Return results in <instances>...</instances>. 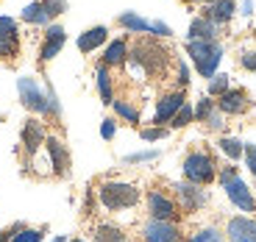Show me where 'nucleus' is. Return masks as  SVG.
<instances>
[{"label": "nucleus", "mask_w": 256, "mask_h": 242, "mask_svg": "<svg viewBox=\"0 0 256 242\" xmlns=\"http://www.w3.org/2000/svg\"><path fill=\"white\" fill-rule=\"evenodd\" d=\"M220 184H223L228 200L237 206V209H242V212H256V198H254V192H250L248 184H245V181L237 176V170H234V167H226V170L220 172Z\"/></svg>", "instance_id": "20e7f679"}, {"label": "nucleus", "mask_w": 256, "mask_h": 242, "mask_svg": "<svg viewBox=\"0 0 256 242\" xmlns=\"http://www.w3.org/2000/svg\"><path fill=\"white\" fill-rule=\"evenodd\" d=\"M114 131H117L114 120H103V126H100V136H103V140H112V136H114Z\"/></svg>", "instance_id": "ea45409f"}, {"label": "nucleus", "mask_w": 256, "mask_h": 242, "mask_svg": "<svg viewBox=\"0 0 256 242\" xmlns=\"http://www.w3.org/2000/svg\"><path fill=\"white\" fill-rule=\"evenodd\" d=\"M240 64H242L245 70L256 72V48H254V50H242V56H240Z\"/></svg>", "instance_id": "c9c22d12"}, {"label": "nucleus", "mask_w": 256, "mask_h": 242, "mask_svg": "<svg viewBox=\"0 0 256 242\" xmlns=\"http://www.w3.org/2000/svg\"><path fill=\"white\" fill-rule=\"evenodd\" d=\"M186 53L192 56L195 67L204 78H212L218 72V64L223 58V45H220L218 39H190V45H186Z\"/></svg>", "instance_id": "f03ea898"}, {"label": "nucleus", "mask_w": 256, "mask_h": 242, "mask_svg": "<svg viewBox=\"0 0 256 242\" xmlns=\"http://www.w3.org/2000/svg\"><path fill=\"white\" fill-rule=\"evenodd\" d=\"M42 142H45V128L39 126L36 120H28L26 126H22V145H26V150L34 156Z\"/></svg>", "instance_id": "f3484780"}, {"label": "nucleus", "mask_w": 256, "mask_h": 242, "mask_svg": "<svg viewBox=\"0 0 256 242\" xmlns=\"http://www.w3.org/2000/svg\"><path fill=\"white\" fill-rule=\"evenodd\" d=\"M98 195H100L103 209H109V212L131 209V206H136V200H140V190H136L134 184H122V181H106Z\"/></svg>", "instance_id": "7ed1b4c3"}, {"label": "nucleus", "mask_w": 256, "mask_h": 242, "mask_svg": "<svg viewBox=\"0 0 256 242\" xmlns=\"http://www.w3.org/2000/svg\"><path fill=\"white\" fill-rule=\"evenodd\" d=\"M228 76L226 72H214L212 76V81H209V95H223L226 90H228Z\"/></svg>", "instance_id": "bb28decb"}, {"label": "nucleus", "mask_w": 256, "mask_h": 242, "mask_svg": "<svg viewBox=\"0 0 256 242\" xmlns=\"http://www.w3.org/2000/svg\"><path fill=\"white\" fill-rule=\"evenodd\" d=\"M226 234H228V242H256V220H250V217H231Z\"/></svg>", "instance_id": "6e6552de"}, {"label": "nucleus", "mask_w": 256, "mask_h": 242, "mask_svg": "<svg viewBox=\"0 0 256 242\" xmlns=\"http://www.w3.org/2000/svg\"><path fill=\"white\" fill-rule=\"evenodd\" d=\"M48 112H50V114H62V106H58V98H56V90H53V86H48Z\"/></svg>", "instance_id": "4c0bfd02"}, {"label": "nucleus", "mask_w": 256, "mask_h": 242, "mask_svg": "<svg viewBox=\"0 0 256 242\" xmlns=\"http://www.w3.org/2000/svg\"><path fill=\"white\" fill-rule=\"evenodd\" d=\"M176 192H178L181 206H184L186 212H195V209H200V206L206 204V192L198 190V184H192V181H186V184H176Z\"/></svg>", "instance_id": "ddd939ff"}, {"label": "nucleus", "mask_w": 256, "mask_h": 242, "mask_svg": "<svg viewBox=\"0 0 256 242\" xmlns=\"http://www.w3.org/2000/svg\"><path fill=\"white\" fill-rule=\"evenodd\" d=\"M95 78H98V92H100V100H103V103H114V98H112L109 67H106V64H100V67L95 70Z\"/></svg>", "instance_id": "5701e85b"}, {"label": "nucleus", "mask_w": 256, "mask_h": 242, "mask_svg": "<svg viewBox=\"0 0 256 242\" xmlns=\"http://www.w3.org/2000/svg\"><path fill=\"white\" fill-rule=\"evenodd\" d=\"M190 242H223V236H220L218 228H204V231H198V234L192 236Z\"/></svg>", "instance_id": "c756f323"}, {"label": "nucleus", "mask_w": 256, "mask_h": 242, "mask_svg": "<svg viewBox=\"0 0 256 242\" xmlns=\"http://www.w3.org/2000/svg\"><path fill=\"white\" fill-rule=\"evenodd\" d=\"M159 156V150H142V153H131V156H126L128 164H136V162H150Z\"/></svg>", "instance_id": "72a5a7b5"}, {"label": "nucleus", "mask_w": 256, "mask_h": 242, "mask_svg": "<svg viewBox=\"0 0 256 242\" xmlns=\"http://www.w3.org/2000/svg\"><path fill=\"white\" fill-rule=\"evenodd\" d=\"M148 212L154 220H173L176 217V204L170 198H164L162 192H150L148 195Z\"/></svg>", "instance_id": "f8f14e48"}, {"label": "nucleus", "mask_w": 256, "mask_h": 242, "mask_svg": "<svg viewBox=\"0 0 256 242\" xmlns=\"http://www.w3.org/2000/svg\"><path fill=\"white\" fill-rule=\"evenodd\" d=\"M95 242H128L117 226H98L95 228Z\"/></svg>", "instance_id": "b1692460"}, {"label": "nucleus", "mask_w": 256, "mask_h": 242, "mask_svg": "<svg viewBox=\"0 0 256 242\" xmlns=\"http://www.w3.org/2000/svg\"><path fill=\"white\" fill-rule=\"evenodd\" d=\"M126 62H128V70L134 72L136 78H145V76H154V72L164 70L167 62H170V53H167L162 45L145 39V42H136Z\"/></svg>", "instance_id": "f257e3e1"}, {"label": "nucleus", "mask_w": 256, "mask_h": 242, "mask_svg": "<svg viewBox=\"0 0 256 242\" xmlns=\"http://www.w3.org/2000/svg\"><path fill=\"white\" fill-rule=\"evenodd\" d=\"M181 106H184V95H181V92L164 95V98L159 100V106H156V112H154V122H156V126H162V122H170Z\"/></svg>", "instance_id": "9d476101"}, {"label": "nucleus", "mask_w": 256, "mask_h": 242, "mask_svg": "<svg viewBox=\"0 0 256 242\" xmlns=\"http://www.w3.org/2000/svg\"><path fill=\"white\" fill-rule=\"evenodd\" d=\"M17 53V22L12 17H0V56Z\"/></svg>", "instance_id": "4468645a"}, {"label": "nucleus", "mask_w": 256, "mask_h": 242, "mask_svg": "<svg viewBox=\"0 0 256 242\" xmlns=\"http://www.w3.org/2000/svg\"><path fill=\"white\" fill-rule=\"evenodd\" d=\"M106 36H109V31H106V26H95L90 28V31H84L81 36H78V50L81 53H92L98 50V48L106 42Z\"/></svg>", "instance_id": "dca6fc26"}, {"label": "nucleus", "mask_w": 256, "mask_h": 242, "mask_svg": "<svg viewBox=\"0 0 256 242\" xmlns=\"http://www.w3.org/2000/svg\"><path fill=\"white\" fill-rule=\"evenodd\" d=\"M117 22H120V28H126V31H131V34H150V22H148L145 17H140V14H134V12L120 14Z\"/></svg>", "instance_id": "412c9836"}, {"label": "nucleus", "mask_w": 256, "mask_h": 242, "mask_svg": "<svg viewBox=\"0 0 256 242\" xmlns=\"http://www.w3.org/2000/svg\"><path fill=\"white\" fill-rule=\"evenodd\" d=\"M20 98H22V106L36 112V114H48V92L39 90V84L34 78H20L17 81Z\"/></svg>", "instance_id": "423d86ee"}, {"label": "nucleus", "mask_w": 256, "mask_h": 242, "mask_svg": "<svg viewBox=\"0 0 256 242\" xmlns=\"http://www.w3.org/2000/svg\"><path fill=\"white\" fill-rule=\"evenodd\" d=\"M204 122H209V128H214V131H220V128L226 126V122H223V112H220V108H214V112H212V114L206 117Z\"/></svg>", "instance_id": "58836bf2"}, {"label": "nucleus", "mask_w": 256, "mask_h": 242, "mask_svg": "<svg viewBox=\"0 0 256 242\" xmlns=\"http://www.w3.org/2000/svg\"><path fill=\"white\" fill-rule=\"evenodd\" d=\"M22 20L31 22V26H48V22H50V14L45 12L42 0H36V3H28V6L22 8Z\"/></svg>", "instance_id": "4be33fe9"}, {"label": "nucleus", "mask_w": 256, "mask_h": 242, "mask_svg": "<svg viewBox=\"0 0 256 242\" xmlns=\"http://www.w3.org/2000/svg\"><path fill=\"white\" fill-rule=\"evenodd\" d=\"M42 6H45L48 14H50V20L67 12V3H64V0H42Z\"/></svg>", "instance_id": "7c9ffc66"}, {"label": "nucleus", "mask_w": 256, "mask_h": 242, "mask_svg": "<svg viewBox=\"0 0 256 242\" xmlns=\"http://www.w3.org/2000/svg\"><path fill=\"white\" fill-rule=\"evenodd\" d=\"M72 242H84V240H72Z\"/></svg>", "instance_id": "a18cd8bd"}, {"label": "nucleus", "mask_w": 256, "mask_h": 242, "mask_svg": "<svg viewBox=\"0 0 256 242\" xmlns=\"http://www.w3.org/2000/svg\"><path fill=\"white\" fill-rule=\"evenodd\" d=\"M114 112L122 117V120H128V122H140V112H136L134 106H128L126 100H114Z\"/></svg>", "instance_id": "cd10ccee"}, {"label": "nucleus", "mask_w": 256, "mask_h": 242, "mask_svg": "<svg viewBox=\"0 0 256 242\" xmlns=\"http://www.w3.org/2000/svg\"><path fill=\"white\" fill-rule=\"evenodd\" d=\"M234 12H237V3L234 0H214V3H209V14L206 17L220 26V22H228L234 17Z\"/></svg>", "instance_id": "a211bd4d"}, {"label": "nucleus", "mask_w": 256, "mask_h": 242, "mask_svg": "<svg viewBox=\"0 0 256 242\" xmlns=\"http://www.w3.org/2000/svg\"><path fill=\"white\" fill-rule=\"evenodd\" d=\"M240 8H242L245 17H250V14H254V0H242V6H240Z\"/></svg>", "instance_id": "79ce46f5"}, {"label": "nucleus", "mask_w": 256, "mask_h": 242, "mask_svg": "<svg viewBox=\"0 0 256 242\" xmlns=\"http://www.w3.org/2000/svg\"><path fill=\"white\" fill-rule=\"evenodd\" d=\"M190 39H218V22L209 17H195L190 22Z\"/></svg>", "instance_id": "6ab92c4d"}, {"label": "nucleus", "mask_w": 256, "mask_h": 242, "mask_svg": "<svg viewBox=\"0 0 256 242\" xmlns=\"http://www.w3.org/2000/svg\"><path fill=\"white\" fill-rule=\"evenodd\" d=\"M167 136V128H145V131H142V140L145 142H154V140H164Z\"/></svg>", "instance_id": "e433bc0d"}, {"label": "nucleus", "mask_w": 256, "mask_h": 242, "mask_svg": "<svg viewBox=\"0 0 256 242\" xmlns=\"http://www.w3.org/2000/svg\"><path fill=\"white\" fill-rule=\"evenodd\" d=\"M150 34L154 36H173V28L167 26V22H162V20H154L150 22Z\"/></svg>", "instance_id": "f704fd0d"}, {"label": "nucleus", "mask_w": 256, "mask_h": 242, "mask_svg": "<svg viewBox=\"0 0 256 242\" xmlns=\"http://www.w3.org/2000/svg\"><path fill=\"white\" fill-rule=\"evenodd\" d=\"M254 36H256V31H254Z\"/></svg>", "instance_id": "49530a36"}, {"label": "nucleus", "mask_w": 256, "mask_h": 242, "mask_svg": "<svg viewBox=\"0 0 256 242\" xmlns=\"http://www.w3.org/2000/svg\"><path fill=\"white\" fill-rule=\"evenodd\" d=\"M186 3H195V0H186ZM198 3H214V0H198Z\"/></svg>", "instance_id": "37998d69"}, {"label": "nucleus", "mask_w": 256, "mask_h": 242, "mask_svg": "<svg viewBox=\"0 0 256 242\" xmlns=\"http://www.w3.org/2000/svg\"><path fill=\"white\" fill-rule=\"evenodd\" d=\"M218 108L223 114H242L248 108V95L242 90H226L218 100Z\"/></svg>", "instance_id": "9b49d317"}, {"label": "nucleus", "mask_w": 256, "mask_h": 242, "mask_svg": "<svg viewBox=\"0 0 256 242\" xmlns=\"http://www.w3.org/2000/svg\"><path fill=\"white\" fill-rule=\"evenodd\" d=\"M212 112H214V100H209V98H200V103L195 106V117H198V120H206Z\"/></svg>", "instance_id": "2f4dec72"}, {"label": "nucleus", "mask_w": 256, "mask_h": 242, "mask_svg": "<svg viewBox=\"0 0 256 242\" xmlns=\"http://www.w3.org/2000/svg\"><path fill=\"white\" fill-rule=\"evenodd\" d=\"M64 42H67V34H64V28H62V26H48V28H45V45H42L39 58H42V62H50L53 56H58V50L64 48Z\"/></svg>", "instance_id": "1a4fd4ad"}, {"label": "nucleus", "mask_w": 256, "mask_h": 242, "mask_svg": "<svg viewBox=\"0 0 256 242\" xmlns=\"http://www.w3.org/2000/svg\"><path fill=\"white\" fill-rule=\"evenodd\" d=\"M245 164H248L250 176H254V184H256V145H245Z\"/></svg>", "instance_id": "473e14b6"}, {"label": "nucleus", "mask_w": 256, "mask_h": 242, "mask_svg": "<svg viewBox=\"0 0 256 242\" xmlns=\"http://www.w3.org/2000/svg\"><path fill=\"white\" fill-rule=\"evenodd\" d=\"M186 84H190V70L184 62H178V86H186Z\"/></svg>", "instance_id": "a19ab883"}, {"label": "nucleus", "mask_w": 256, "mask_h": 242, "mask_svg": "<svg viewBox=\"0 0 256 242\" xmlns=\"http://www.w3.org/2000/svg\"><path fill=\"white\" fill-rule=\"evenodd\" d=\"M184 176L192 184H209L214 178V162L209 153H190L184 159Z\"/></svg>", "instance_id": "39448f33"}, {"label": "nucleus", "mask_w": 256, "mask_h": 242, "mask_svg": "<svg viewBox=\"0 0 256 242\" xmlns=\"http://www.w3.org/2000/svg\"><path fill=\"white\" fill-rule=\"evenodd\" d=\"M53 242H64V240H62V236H56V240H53Z\"/></svg>", "instance_id": "c03bdc74"}, {"label": "nucleus", "mask_w": 256, "mask_h": 242, "mask_svg": "<svg viewBox=\"0 0 256 242\" xmlns=\"http://www.w3.org/2000/svg\"><path fill=\"white\" fill-rule=\"evenodd\" d=\"M48 153H50L53 172H58V176H67V170H70V153H67V148L62 145V140L50 136V140H48Z\"/></svg>", "instance_id": "2eb2a0df"}, {"label": "nucleus", "mask_w": 256, "mask_h": 242, "mask_svg": "<svg viewBox=\"0 0 256 242\" xmlns=\"http://www.w3.org/2000/svg\"><path fill=\"white\" fill-rule=\"evenodd\" d=\"M8 242H42V231H36V228H20Z\"/></svg>", "instance_id": "c85d7f7f"}, {"label": "nucleus", "mask_w": 256, "mask_h": 242, "mask_svg": "<svg viewBox=\"0 0 256 242\" xmlns=\"http://www.w3.org/2000/svg\"><path fill=\"white\" fill-rule=\"evenodd\" d=\"M145 242H178V228L170 220H150L142 228Z\"/></svg>", "instance_id": "0eeeda50"}, {"label": "nucleus", "mask_w": 256, "mask_h": 242, "mask_svg": "<svg viewBox=\"0 0 256 242\" xmlns=\"http://www.w3.org/2000/svg\"><path fill=\"white\" fill-rule=\"evenodd\" d=\"M192 120H195V108H192L190 103H184V106L176 112V117L170 120V126H173V128H184V126H190Z\"/></svg>", "instance_id": "a878e982"}, {"label": "nucleus", "mask_w": 256, "mask_h": 242, "mask_svg": "<svg viewBox=\"0 0 256 242\" xmlns=\"http://www.w3.org/2000/svg\"><path fill=\"white\" fill-rule=\"evenodd\" d=\"M220 150H223L228 159H240L245 153V145L240 140H234V136H223V140H220Z\"/></svg>", "instance_id": "393cba45"}, {"label": "nucleus", "mask_w": 256, "mask_h": 242, "mask_svg": "<svg viewBox=\"0 0 256 242\" xmlns=\"http://www.w3.org/2000/svg\"><path fill=\"white\" fill-rule=\"evenodd\" d=\"M126 58H128V45H126V39H114V42L106 48V53H103V64H106V67L126 64Z\"/></svg>", "instance_id": "aec40b11"}]
</instances>
